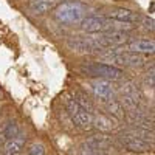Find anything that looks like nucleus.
Returning <instances> with one entry per match:
<instances>
[{
	"label": "nucleus",
	"instance_id": "1",
	"mask_svg": "<svg viewBox=\"0 0 155 155\" xmlns=\"http://www.w3.org/2000/svg\"><path fill=\"white\" fill-rule=\"evenodd\" d=\"M87 6L79 0H68V2H61L53 12L54 20L64 25H74L81 23L85 19Z\"/></svg>",
	"mask_w": 155,
	"mask_h": 155
},
{
	"label": "nucleus",
	"instance_id": "2",
	"mask_svg": "<svg viewBox=\"0 0 155 155\" xmlns=\"http://www.w3.org/2000/svg\"><path fill=\"white\" fill-rule=\"evenodd\" d=\"M99 59L102 61V64L110 62L109 65L116 64L120 67H138L144 62V58L141 54L130 53V51H126L124 48H120V47H113L110 50H106L104 53H101Z\"/></svg>",
	"mask_w": 155,
	"mask_h": 155
},
{
	"label": "nucleus",
	"instance_id": "3",
	"mask_svg": "<svg viewBox=\"0 0 155 155\" xmlns=\"http://www.w3.org/2000/svg\"><path fill=\"white\" fill-rule=\"evenodd\" d=\"M81 74L88 76V78H99L104 81H116L123 78V70L115 67V65H109V64H102V62H90V64H82L79 67Z\"/></svg>",
	"mask_w": 155,
	"mask_h": 155
},
{
	"label": "nucleus",
	"instance_id": "4",
	"mask_svg": "<svg viewBox=\"0 0 155 155\" xmlns=\"http://www.w3.org/2000/svg\"><path fill=\"white\" fill-rule=\"evenodd\" d=\"M115 20H110L104 16H90L81 22V30L87 34H98V33H110L115 31Z\"/></svg>",
	"mask_w": 155,
	"mask_h": 155
},
{
	"label": "nucleus",
	"instance_id": "5",
	"mask_svg": "<svg viewBox=\"0 0 155 155\" xmlns=\"http://www.w3.org/2000/svg\"><path fill=\"white\" fill-rule=\"evenodd\" d=\"M67 112H68V115L71 116L73 123L78 127H81V129L92 127V118H93L92 113L85 112L81 106H78L74 102V99H68L67 101Z\"/></svg>",
	"mask_w": 155,
	"mask_h": 155
},
{
	"label": "nucleus",
	"instance_id": "6",
	"mask_svg": "<svg viewBox=\"0 0 155 155\" xmlns=\"http://www.w3.org/2000/svg\"><path fill=\"white\" fill-rule=\"evenodd\" d=\"M104 17L110 19V20H115V22H120V23H129V25H134L140 20V14L138 12H134L127 8H113V9H109Z\"/></svg>",
	"mask_w": 155,
	"mask_h": 155
},
{
	"label": "nucleus",
	"instance_id": "7",
	"mask_svg": "<svg viewBox=\"0 0 155 155\" xmlns=\"http://www.w3.org/2000/svg\"><path fill=\"white\" fill-rule=\"evenodd\" d=\"M121 141L123 144L126 146V149L129 152H137V153H143V152H147L152 149V144L146 143L143 140H138V138H134V137H129L126 134H123L121 137Z\"/></svg>",
	"mask_w": 155,
	"mask_h": 155
},
{
	"label": "nucleus",
	"instance_id": "8",
	"mask_svg": "<svg viewBox=\"0 0 155 155\" xmlns=\"http://www.w3.org/2000/svg\"><path fill=\"white\" fill-rule=\"evenodd\" d=\"M25 143H27V135L19 132L14 138L6 140V143H5V155H20Z\"/></svg>",
	"mask_w": 155,
	"mask_h": 155
},
{
	"label": "nucleus",
	"instance_id": "9",
	"mask_svg": "<svg viewBox=\"0 0 155 155\" xmlns=\"http://www.w3.org/2000/svg\"><path fill=\"white\" fill-rule=\"evenodd\" d=\"M61 3V0H30L28 9L33 14H45V12L54 9Z\"/></svg>",
	"mask_w": 155,
	"mask_h": 155
},
{
	"label": "nucleus",
	"instance_id": "10",
	"mask_svg": "<svg viewBox=\"0 0 155 155\" xmlns=\"http://www.w3.org/2000/svg\"><path fill=\"white\" fill-rule=\"evenodd\" d=\"M126 51H130V53H149L152 54L155 51V44L153 41H147V39H138V41H132L129 42L126 47Z\"/></svg>",
	"mask_w": 155,
	"mask_h": 155
},
{
	"label": "nucleus",
	"instance_id": "11",
	"mask_svg": "<svg viewBox=\"0 0 155 155\" xmlns=\"http://www.w3.org/2000/svg\"><path fill=\"white\" fill-rule=\"evenodd\" d=\"M92 92L96 98H101V99H112V95H113V88L110 85L109 81H104V79H99V81H95L92 85Z\"/></svg>",
	"mask_w": 155,
	"mask_h": 155
},
{
	"label": "nucleus",
	"instance_id": "12",
	"mask_svg": "<svg viewBox=\"0 0 155 155\" xmlns=\"http://www.w3.org/2000/svg\"><path fill=\"white\" fill-rule=\"evenodd\" d=\"M121 93H123V101L126 102L127 107H137L138 104V90H137V85L134 82H127L123 88H121Z\"/></svg>",
	"mask_w": 155,
	"mask_h": 155
},
{
	"label": "nucleus",
	"instance_id": "13",
	"mask_svg": "<svg viewBox=\"0 0 155 155\" xmlns=\"http://www.w3.org/2000/svg\"><path fill=\"white\" fill-rule=\"evenodd\" d=\"M92 124H95V127L102 132H110L116 127V120L112 118L110 115L101 113V115H96L95 118H92Z\"/></svg>",
	"mask_w": 155,
	"mask_h": 155
},
{
	"label": "nucleus",
	"instance_id": "14",
	"mask_svg": "<svg viewBox=\"0 0 155 155\" xmlns=\"http://www.w3.org/2000/svg\"><path fill=\"white\" fill-rule=\"evenodd\" d=\"M17 134H19V126H17L16 121H9V123L5 126V129H3V137H5L6 140L14 138Z\"/></svg>",
	"mask_w": 155,
	"mask_h": 155
},
{
	"label": "nucleus",
	"instance_id": "15",
	"mask_svg": "<svg viewBox=\"0 0 155 155\" xmlns=\"http://www.w3.org/2000/svg\"><path fill=\"white\" fill-rule=\"evenodd\" d=\"M27 155H45V144L41 141H36L28 147Z\"/></svg>",
	"mask_w": 155,
	"mask_h": 155
},
{
	"label": "nucleus",
	"instance_id": "16",
	"mask_svg": "<svg viewBox=\"0 0 155 155\" xmlns=\"http://www.w3.org/2000/svg\"><path fill=\"white\" fill-rule=\"evenodd\" d=\"M143 23H144V28H146V30L153 31V19H150V17H144V19H143Z\"/></svg>",
	"mask_w": 155,
	"mask_h": 155
},
{
	"label": "nucleus",
	"instance_id": "17",
	"mask_svg": "<svg viewBox=\"0 0 155 155\" xmlns=\"http://www.w3.org/2000/svg\"><path fill=\"white\" fill-rule=\"evenodd\" d=\"M149 12H150V14L153 12V2H150V6H149Z\"/></svg>",
	"mask_w": 155,
	"mask_h": 155
},
{
	"label": "nucleus",
	"instance_id": "18",
	"mask_svg": "<svg viewBox=\"0 0 155 155\" xmlns=\"http://www.w3.org/2000/svg\"><path fill=\"white\" fill-rule=\"evenodd\" d=\"M2 96H3V93H2V90H0V99H2Z\"/></svg>",
	"mask_w": 155,
	"mask_h": 155
}]
</instances>
